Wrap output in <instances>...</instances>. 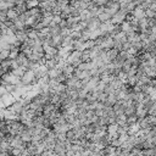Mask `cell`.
<instances>
[{
    "label": "cell",
    "instance_id": "obj_1",
    "mask_svg": "<svg viewBox=\"0 0 156 156\" xmlns=\"http://www.w3.org/2000/svg\"><path fill=\"white\" fill-rule=\"evenodd\" d=\"M34 78V72L32 69H28L24 72V74L21 77V83L23 85H30V82L33 80Z\"/></svg>",
    "mask_w": 156,
    "mask_h": 156
},
{
    "label": "cell",
    "instance_id": "obj_2",
    "mask_svg": "<svg viewBox=\"0 0 156 156\" xmlns=\"http://www.w3.org/2000/svg\"><path fill=\"white\" fill-rule=\"evenodd\" d=\"M0 100H1V101L5 104V106H6V107L11 106V105H12V104L16 101V100H15V98H13L11 94H9V93H5V94H4V95L0 98Z\"/></svg>",
    "mask_w": 156,
    "mask_h": 156
},
{
    "label": "cell",
    "instance_id": "obj_3",
    "mask_svg": "<svg viewBox=\"0 0 156 156\" xmlns=\"http://www.w3.org/2000/svg\"><path fill=\"white\" fill-rule=\"evenodd\" d=\"M18 17V13L16 12V10L12 7V9H9L7 11H6V18L9 20V21H13V20H16Z\"/></svg>",
    "mask_w": 156,
    "mask_h": 156
},
{
    "label": "cell",
    "instance_id": "obj_4",
    "mask_svg": "<svg viewBox=\"0 0 156 156\" xmlns=\"http://www.w3.org/2000/svg\"><path fill=\"white\" fill-rule=\"evenodd\" d=\"M58 74H61V71H57L56 68H52V69H48V78L49 79H56L58 77Z\"/></svg>",
    "mask_w": 156,
    "mask_h": 156
},
{
    "label": "cell",
    "instance_id": "obj_5",
    "mask_svg": "<svg viewBox=\"0 0 156 156\" xmlns=\"http://www.w3.org/2000/svg\"><path fill=\"white\" fill-rule=\"evenodd\" d=\"M96 18L99 20V22H100V23H107V22H110L111 16H110V15H107V13H105V12H102V13H100Z\"/></svg>",
    "mask_w": 156,
    "mask_h": 156
},
{
    "label": "cell",
    "instance_id": "obj_6",
    "mask_svg": "<svg viewBox=\"0 0 156 156\" xmlns=\"http://www.w3.org/2000/svg\"><path fill=\"white\" fill-rule=\"evenodd\" d=\"M10 63H11V60H4L0 62V67L2 68V71L6 73V72H10L11 68H10Z\"/></svg>",
    "mask_w": 156,
    "mask_h": 156
},
{
    "label": "cell",
    "instance_id": "obj_7",
    "mask_svg": "<svg viewBox=\"0 0 156 156\" xmlns=\"http://www.w3.org/2000/svg\"><path fill=\"white\" fill-rule=\"evenodd\" d=\"M39 6V1H26V7L27 10H30V9H35Z\"/></svg>",
    "mask_w": 156,
    "mask_h": 156
},
{
    "label": "cell",
    "instance_id": "obj_8",
    "mask_svg": "<svg viewBox=\"0 0 156 156\" xmlns=\"http://www.w3.org/2000/svg\"><path fill=\"white\" fill-rule=\"evenodd\" d=\"M138 122V118H136V116L135 115H132V116H128L127 117V121H126V123L129 126V124H133V123H136Z\"/></svg>",
    "mask_w": 156,
    "mask_h": 156
},
{
    "label": "cell",
    "instance_id": "obj_9",
    "mask_svg": "<svg viewBox=\"0 0 156 156\" xmlns=\"http://www.w3.org/2000/svg\"><path fill=\"white\" fill-rule=\"evenodd\" d=\"M136 68H138V66H132V67L129 68V71L127 72V77H133V76H135V74H136Z\"/></svg>",
    "mask_w": 156,
    "mask_h": 156
}]
</instances>
